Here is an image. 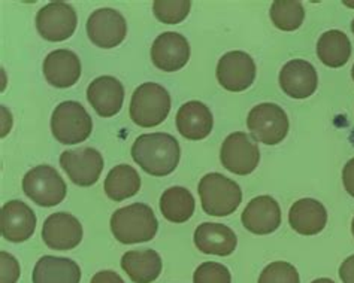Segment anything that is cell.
I'll list each match as a JSON object with an SVG mask.
<instances>
[{"label": "cell", "mask_w": 354, "mask_h": 283, "mask_svg": "<svg viewBox=\"0 0 354 283\" xmlns=\"http://www.w3.org/2000/svg\"><path fill=\"white\" fill-rule=\"evenodd\" d=\"M158 222L153 209L144 203L121 207L111 216V231L124 244L144 243L154 239Z\"/></svg>", "instance_id": "obj_2"}, {"label": "cell", "mask_w": 354, "mask_h": 283, "mask_svg": "<svg viewBox=\"0 0 354 283\" xmlns=\"http://www.w3.org/2000/svg\"><path fill=\"white\" fill-rule=\"evenodd\" d=\"M319 85V75L314 66L305 60H292L279 72V87L292 99L313 96Z\"/></svg>", "instance_id": "obj_17"}, {"label": "cell", "mask_w": 354, "mask_h": 283, "mask_svg": "<svg viewBox=\"0 0 354 283\" xmlns=\"http://www.w3.org/2000/svg\"><path fill=\"white\" fill-rule=\"evenodd\" d=\"M93 121L81 103L68 100L54 109L51 131L55 140L63 145H77L91 135Z\"/></svg>", "instance_id": "obj_5"}, {"label": "cell", "mask_w": 354, "mask_h": 283, "mask_svg": "<svg viewBox=\"0 0 354 283\" xmlns=\"http://www.w3.org/2000/svg\"><path fill=\"white\" fill-rule=\"evenodd\" d=\"M351 233L354 235V218H353V222H351Z\"/></svg>", "instance_id": "obj_37"}, {"label": "cell", "mask_w": 354, "mask_h": 283, "mask_svg": "<svg viewBox=\"0 0 354 283\" xmlns=\"http://www.w3.org/2000/svg\"><path fill=\"white\" fill-rule=\"evenodd\" d=\"M20 264L8 252H0V283H17L20 277Z\"/></svg>", "instance_id": "obj_32"}, {"label": "cell", "mask_w": 354, "mask_h": 283, "mask_svg": "<svg viewBox=\"0 0 354 283\" xmlns=\"http://www.w3.org/2000/svg\"><path fill=\"white\" fill-rule=\"evenodd\" d=\"M198 191L202 209L211 216H227L234 213L242 202L239 185L220 173L205 175L201 179Z\"/></svg>", "instance_id": "obj_4"}, {"label": "cell", "mask_w": 354, "mask_h": 283, "mask_svg": "<svg viewBox=\"0 0 354 283\" xmlns=\"http://www.w3.org/2000/svg\"><path fill=\"white\" fill-rule=\"evenodd\" d=\"M32 279L33 283H80L81 270L73 260L45 255L36 262Z\"/></svg>", "instance_id": "obj_24"}, {"label": "cell", "mask_w": 354, "mask_h": 283, "mask_svg": "<svg viewBox=\"0 0 354 283\" xmlns=\"http://www.w3.org/2000/svg\"><path fill=\"white\" fill-rule=\"evenodd\" d=\"M88 39L99 48L111 50L124 41L127 23L124 17L113 8L96 9L87 20Z\"/></svg>", "instance_id": "obj_10"}, {"label": "cell", "mask_w": 354, "mask_h": 283, "mask_svg": "<svg viewBox=\"0 0 354 283\" xmlns=\"http://www.w3.org/2000/svg\"><path fill=\"white\" fill-rule=\"evenodd\" d=\"M221 164L229 172L247 176L253 173L260 162V150L253 137L244 131L232 133L223 142L220 153Z\"/></svg>", "instance_id": "obj_8"}, {"label": "cell", "mask_w": 354, "mask_h": 283, "mask_svg": "<svg viewBox=\"0 0 354 283\" xmlns=\"http://www.w3.org/2000/svg\"><path fill=\"white\" fill-rule=\"evenodd\" d=\"M24 194L44 207L60 204L66 197L68 186L57 170L51 166H36L23 179Z\"/></svg>", "instance_id": "obj_6"}, {"label": "cell", "mask_w": 354, "mask_h": 283, "mask_svg": "<svg viewBox=\"0 0 354 283\" xmlns=\"http://www.w3.org/2000/svg\"><path fill=\"white\" fill-rule=\"evenodd\" d=\"M141 188V177L129 164H120L111 168L105 179V193L114 202H123L138 194Z\"/></svg>", "instance_id": "obj_26"}, {"label": "cell", "mask_w": 354, "mask_h": 283, "mask_svg": "<svg viewBox=\"0 0 354 283\" xmlns=\"http://www.w3.org/2000/svg\"><path fill=\"white\" fill-rule=\"evenodd\" d=\"M193 283H232L230 271L220 262H203L194 271Z\"/></svg>", "instance_id": "obj_31"}, {"label": "cell", "mask_w": 354, "mask_h": 283, "mask_svg": "<svg viewBox=\"0 0 354 283\" xmlns=\"http://www.w3.org/2000/svg\"><path fill=\"white\" fill-rule=\"evenodd\" d=\"M45 79L55 88H69L81 77V61L75 52L55 50L44 60Z\"/></svg>", "instance_id": "obj_19"}, {"label": "cell", "mask_w": 354, "mask_h": 283, "mask_svg": "<svg viewBox=\"0 0 354 283\" xmlns=\"http://www.w3.org/2000/svg\"><path fill=\"white\" fill-rule=\"evenodd\" d=\"M42 240L54 251L73 249L82 240V225L71 213H53L44 222Z\"/></svg>", "instance_id": "obj_13"}, {"label": "cell", "mask_w": 354, "mask_h": 283, "mask_svg": "<svg viewBox=\"0 0 354 283\" xmlns=\"http://www.w3.org/2000/svg\"><path fill=\"white\" fill-rule=\"evenodd\" d=\"M78 17L75 9L64 2H51L39 9L36 28L45 41H66L75 32Z\"/></svg>", "instance_id": "obj_9"}, {"label": "cell", "mask_w": 354, "mask_h": 283, "mask_svg": "<svg viewBox=\"0 0 354 283\" xmlns=\"http://www.w3.org/2000/svg\"><path fill=\"white\" fill-rule=\"evenodd\" d=\"M162 258L153 249L129 251L121 258V269L135 283H151L162 273Z\"/></svg>", "instance_id": "obj_23"}, {"label": "cell", "mask_w": 354, "mask_h": 283, "mask_svg": "<svg viewBox=\"0 0 354 283\" xmlns=\"http://www.w3.org/2000/svg\"><path fill=\"white\" fill-rule=\"evenodd\" d=\"M259 283H301V279L290 262L275 261L263 269Z\"/></svg>", "instance_id": "obj_30"}, {"label": "cell", "mask_w": 354, "mask_h": 283, "mask_svg": "<svg viewBox=\"0 0 354 283\" xmlns=\"http://www.w3.org/2000/svg\"><path fill=\"white\" fill-rule=\"evenodd\" d=\"M292 228L302 235H315L324 230L328 224V212L324 206L314 198H301L288 212Z\"/></svg>", "instance_id": "obj_22"}, {"label": "cell", "mask_w": 354, "mask_h": 283, "mask_svg": "<svg viewBox=\"0 0 354 283\" xmlns=\"http://www.w3.org/2000/svg\"><path fill=\"white\" fill-rule=\"evenodd\" d=\"M269 15L279 30L293 32L302 26L305 20V9L297 0H277L272 3Z\"/></svg>", "instance_id": "obj_28"}, {"label": "cell", "mask_w": 354, "mask_h": 283, "mask_svg": "<svg viewBox=\"0 0 354 283\" xmlns=\"http://www.w3.org/2000/svg\"><path fill=\"white\" fill-rule=\"evenodd\" d=\"M317 55L328 68H342L351 57V42L348 36L341 30L324 32L317 42Z\"/></svg>", "instance_id": "obj_25"}, {"label": "cell", "mask_w": 354, "mask_h": 283, "mask_svg": "<svg viewBox=\"0 0 354 283\" xmlns=\"http://www.w3.org/2000/svg\"><path fill=\"white\" fill-rule=\"evenodd\" d=\"M339 277L342 283H354V255L341 264Z\"/></svg>", "instance_id": "obj_34"}, {"label": "cell", "mask_w": 354, "mask_h": 283, "mask_svg": "<svg viewBox=\"0 0 354 283\" xmlns=\"http://www.w3.org/2000/svg\"><path fill=\"white\" fill-rule=\"evenodd\" d=\"M132 158L148 175L167 176L178 166L181 149L172 135L148 133L135 140Z\"/></svg>", "instance_id": "obj_1"}, {"label": "cell", "mask_w": 354, "mask_h": 283, "mask_svg": "<svg viewBox=\"0 0 354 283\" xmlns=\"http://www.w3.org/2000/svg\"><path fill=\"white\" fill-rule=\"evenodd\" d=\"M241 221L250 233L271 234L281 225V209L271 195H259L247 204Z\"/></svg>", "instance_id": "obj_16"}, {"label": "cell", "mask_w": 354, "mask_h": 283, "mask_svg": "<svg viewBox=\"0 0 354 283\" xmlns=\"http://www.w3.org/2000/svg\"><path fill=\"white\" fill-rule=\"evenodd\" d=\"M194 244L207 255L227 257L235 252L238 239L234 230L225 224L203 222L194 231Z\"/></svg>", "instance_id": "obj_20"}, {"label": "cell", "mask_w": 354, "mask_h": 283, "mask_svg": "<svg viewBox=\"0 0 354 283\" xmlns=\"http://www.w3.org/2000/svg\"><path fill=\"white\" fill-rule=\"evenodd\" d=\"M192 3L189 0H156L153 12L158 21L166 24H178L187 18Z\"/></svg>", "instance_id": "obj_29"}, {"label": "cell", "mask_w": 354, "mask_h": 283, "mask_svg": "<svg viewBox=\"0 0 354 283\" xmlns=\"http://www.w3.org/2000/svg\"><path fill=\"white\" fill-rule=\"evenodd\" d=\"M190 59V45L180 33L166 32L157 36L151 46V60L157 69L176 72L183 69Z\"/></svg>", "instance_id": "obj_14"}, {"label": "cell", "mask_w": 354, "mask_h": 283, "mask_svg": "<svg viewBox=\"0 0 354 283\" xmlns=\"http://www.w3.org/2000/svg\"><path fill=\"white\" fill-rule=\"evenodd\" d=\"M212 126V113L202 101H187L176 113V128L187 140H202L209 136Z\"/></svg>", "instance_id": "obj_21"}, {"label": "cell", "mask_w": 354, "mask_h": 283, "mask_svg": "<svg viewBox=\"0 0 354 283\" xmlns=\"http://www.w3.org/2000/svg\"><path fill=\"white\" fill-rule=\"evenodd\" d=\"M217 79L227 91H245L256 79V63L244 51H230L217 64Z\"/></svg>", "instance_id": "obj_12"}, {"label": "cell", "mask_w": 354, "mask_h": 283, "mask_svg": "<svg viewBox=\"0 0 354 283\" xmlns=\"http://www.w3.org/2000/svg\"><path fill=\"white\" fill-rule=\"evenodd\" d=\"M311 283H335V282L330 280V279H328V277H322V279H317V280H314V282H311Z\"/></svg>", "instance_id": "obj_36"}, {"label": "cell", "mask_w": 354, "mask_h": 283, "mask_svg": "<svg viewBox=\"0 0 354 283\" xmlns=\"http://www.w3.org/2000/svg\"><path fill=\"white\" fill-rule=\"evenodd\" d=\"M36 230V215L24 202H8L0 212V231L12 243L29 240Z\"/></svg>", "instance_id": "obj_15"}, {"label": "cell", "mask_w": 354, "mask_h": 283, "mask_svg": "<svg viewBox=\"0 0 354 283\" xmlns=\"http://www.w3.org/2000/svg\"><path fill=\"white\" fill-rule=\"evenodd\" d=\"M351 77H353V81H354V66H353V69H351Z\"/></svg>", "instance_id": "obj_38"}, {"label": "cell", "mask_w": 354, "mask_h": 283, "mask_svg": "<svg viewBox=\"0 0 354 283\" xmlns=\"http://www.w3.org/2000/svg\"><path fill=\"white\" fill-rule=\"evenodd\" d=\"M60 166L73 184L78 186H91L99 181L105 164L104 157L97 149L81 148L63 153L60 155Z\"/></svg>", "instance_id": "obj_11"}, {"label": "cell", "mask_w": 354, "mask_h": 283, "mask_svg": "<svg viewBox=\"0 0 354 283\" xmlns=\"http://www.w3.org/2000/svg\"><path fill=\"white\" fill-rule=\"evenodd\" d=\"M87 100L97 115L111 118L123 108L124 87L114 77H99L87 88Z\"/></svg>", "instance_id": "obj_18"}, {"label": "cell", "mask_w": 354, "mask_h": 283, "mask_svg": "<svg viewBox=\"0 0 354 283\" xmlns=\"http://www.w3.org/2000/svg\"><path fill=\"white\" fill-rule=\"evenodd\" d=\"M171 110V96L162 85L145 82L135 90L130 100V118L139 127H156L167 118Z\"/></svg>", "instance_id": "obj_3"}, {"label": "cell", "mask_w": 354, "mask_h": 283, "mask_svg": "<svg viewBox=\"0 0 354 283\" xmlns=\"http://www.w3.org/2000/svg\"><path fill=\"white\" fill-rule=\"evenodd\" d=\"M351 30H353V33H354V20L351 21Z\"/></svg>", "instance_id": "obj_39"}, {"label": "cell", "mask_w": 354, "mask_h": 283, "mask_svg": "<svg viewBox=\"0 0 354 283\" xmlns=\"http://www.w3.org/2000/svg\"><path fill=\"white\" fill-rule=\"evenodd\" d=\"M194 198L187 188L172 186L162 194L160 211L167 221L183 224L189 221L194 212Z\"/></svg>", "instance_id": "obj_27"}, {"label": "cell", "mask_w": 354, "mask_h": 283, "mask_svg": "<svg viewBox=\"0 0 354 283\" xmlns=\"http://www.w3.org/2000/svg\"><path fill=\"white\" fill-rule=\"evenodd\" d=\"M90 283H124V280L121 279V276L117 275L115 271L104 270L96 273V275L91 277Z\"/></svg>", "instance_id": "obj_35"}, {"label": "cell", "mask_w": 354, "mask_h": 283, "mask_svg": "<svg viewBox=\"0 0 354 283\" xmlns=\"http://www.w3.org/2000/svg\"><path fill=\"white\" fill-rule=\"evenodd\" d=\"M247 127L254 140L265 145H278L288 133V118L283 108L274 103H262L250 110Z\"/></svg>", "instance_id": "obj_7"}, {"label": "cell", "mask_w": 354, "mask_h": 283, "mask_svg": "<svg viewBox=\"0 0 354 283\" xmlns=\"http://www.w3.org/2000/svg\"><path fill=\"white\" fill-rule=\"evenodd\" d=\"M342 182H344V186H346L347 193L351 197H354V158H351L350 162L344 166Z\"/></svg>", "instance_id": "obj_33"}]
</instances>
